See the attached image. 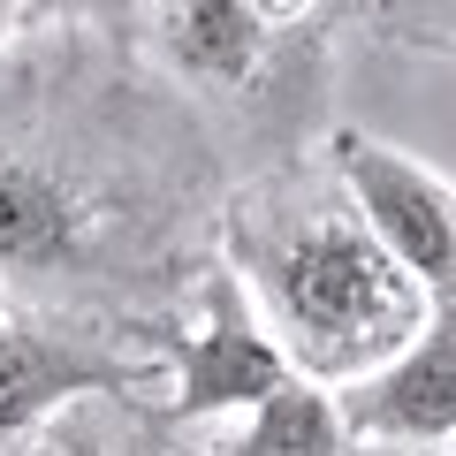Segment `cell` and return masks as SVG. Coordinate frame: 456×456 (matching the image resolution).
Returning <instances> with one entry per match:
<instances>
[{"mask_svg": "<svg viewBox=\"0 0 456 456\" xmlns=\"http://www.w3.org/2000/svg\"><path fill=\"white\" fill-rule=\"evenodd\" d=\"M213 122L122 38L46 23L0 53V312L183 327L221 221Z\"/></svg>", "mask_w": 456, "mask_h": 456, "instance_id": "cell-1", "label": "cell"}, {"mask_svg": "<svg viewBox=\"0 0 456 456\" xmlns=\"http://www.w3.org/2000/svg\"><path fill=\"white\" fill-rule=\"evenodd\" d=\"M213 251L244 281L289 373L320 388H350L380 373L426 320V289L373 236L327 145L281 152L236 183L213 221Z\"/></svg>", "mask_w": 456, "mask_h": 456, "instance_id": "cell-2", "label": "cell"}, {"mask_svg": "<svg viewBox=\"0 0 456 456\" xmlns=\"http://www.w3.org/2000/svg\"><path fill=\"white\" fill-rule=\"evenodd\" d=\"M160 342L107 320H61V312H0V441L53 426L69 403L107 388H152Z\"/></svg>", "mask_w": 456, "mask_h": 456, "instance_id": "cell-3", "label": "cell"}, {"mask_svg": "<svg viewBox=\"0 0 456 456\" xmlns=\"http://www.w3.org/2000/svg\"><path fill=\"white\" fill-rule=\"evenodd\" d=\"M145 38L152 69L191 107L289 122V99H305L289 92V53L305 38H274L251 16V0H145Z\"/></svg>", "mask_w": 456, "mask_h": 456, "instance_id": "cell-4", "label": "cell"}, {"mask_svg": "<svg viewBox=\"0 0 456 456\" xmlns=\"http://www.w3.org/2000/svg\"><path fill=\"white\" fill-rule=\"evenodd\" d=\"M160 373H167V419L206 426V419H244L259 395H274L289 380V358L274 350L266 320L251 312L244 281L213 259L191 312H183V327L160 350Z\"/></svg>", "mask_w": 456, "mask_h": 456, "instance_id": "cell-5", "label": "cell"}, {"mask_svg": "<svg viewBox=\"0 0 456 456\" xmlns=\"http://www.w3.org/2000/svg\"><path fill=\"white\" fill-rule=\"evenodd\" d=\"M327 160L350 183L373 236L426 289V305H456V175H441L434 160H419V152L388 145L373 130H335Z\"/></svg>", "mask_w": 456, "mask_h": 456, "instance_id": "cell-6", "label": "cell"}, {"mask_svg": "<svg viewBox=\"0 0 456 456\" xmlns=\"http://www.w3.org/2000/svg\"><path fill=\"white\" fill-rule=\"evenodd\" d=\"M350 441H419L449 449L456 441V305H426L419 335L395 350L380 373L335 388Z\"/></svg>", "mask_w": 456, "mask_h": 456, "instance_id": "cell-7", "label": "cell"}, {"mask_svg": "<svg viewBox=\"0 0 456 456\" xmlns=\"http://www.w3.org/2000/svg\"><path fill=\"white\" fill-rule=\"evenodd\" d=\"M213 456H350V426H342L335 388L289 373L274 395H259V403L236 419V434Z\"/></svg>", "mask_w": 456, "mask_h": 456, "instance_id": "cell-8", "label": "cell"}, {"mask_svg": "<svg viewBox=\"0 0 456 456\" xmlns=\"http://www.w3.org/2000/svg\"><path fill=\"white\" fill-rule=\"evenodd\" d=\"M46 434H53L61 456H206V449L183 441L191 426H175L167 411H152L145 395H130V388H107V395L69 403Z\"/></svg>", "mask_w": 456, "mask_h": 456, "instance_id": "cell-9", "label": "cell"}, {"mask_svg": "<svg viewBox=\"0 0 456 456\" xmlns=\"http://www.w3.org/2000/svg\"><path fill=\"white\" fill-rule=\"evenodd\" d=\"M365 16H373V31L388 46L456 61V0H365Z\"/></svg>", "mask_w": 456, "mask_h": 456, "instance_id": "cell-10", "label": "cell"}, {"mask_svg": "<svg viewBox=\"0 0 456 456\" xmlns=\"http://www.w3.org/2000/svg\"><path fill=\"white\" fill-rule=\"evenodd\" d=\"M46 23H69V31H99L130 46L145 31V0H23V31H46Z\"/></svg>", "mask_w": 456, "mask_h": 456, "instance_id": "cell-11", "label": "cell"}, {"mask_svg": "<svg viewBox=\"0 0 456 456\" xmlns=\"http://www.w3.org/2000/svg\"><path fill=\"white\" fill-rule=\"evenodd\" d=\"M327 8H335V0H251V16H259L274 38H312L327 23Z\"/></svg>", "mask_w": 456, "mask_h": 456, "instance_id": "cell-12", "label": "cell"}, {"mask_svg": "<svg viewBox=\"0 0 456 456\" xmlns=\"http://www.w3.org/2000/svg\"><path fill=\"white\" fill-rule=\"evenodd\" d=\"M350 456H449V449H419V441H350Z\"/></svg>", "mask_w": 456, "mask_h": 456, "instance_id": "cell-13", "label": "cell"}, {"mask_svg": "<svg viewBox=\"0 0 456 456\" xmlns=\"http://www.w3.org/2000/svg\"><path fill=\"white\" fill-rule=\"evenodd\" d=\"M0 456H61V449H53V434L38 426V434H23V441H0Z\"/></svg>", "mask_w": 456, "mask_h": 456, "instance_id": "cell-14", "label": "cell"}, {"mask_svg": "<svg viewBox=\"0 0 456 456\" xmlns=\"http://www.w3.org/2000/svg\"><path fill=\"white\" fill-rule=\"evenodd\" d=\"M16 31H23V0H0V53L16 46Z\"/></svg>", "mask_w": 456, "mask_h": 456, "instance_id": "cell-15", "label": "cell"}, {"mask_svg": "<svg viewBox=\"0 0 456 456\" xmlns=\"http://www.w3.org/2000/svg\"><path fill=\"white\" fill-rule=\"evenodd\" d=\"M449 456H456V441H449Z\"/></svg>", "mask_w": 456, "mask_h": 456, "instance_id": "cell-16", "label": "cell"}, {"mask_svg": "<svg viewBox=\"0 0 456 456\" xmlns=\"http://www.w3.org/2000/svg\"><path fill=\"white\" fill-rule=\"evenodd\" d=\"M206 456H213V449H206Z\"/></svg>", "mask_w": 456, "mask_h": 456, "instance_id": "cell-17", "label": "cell"}]
</instances>
